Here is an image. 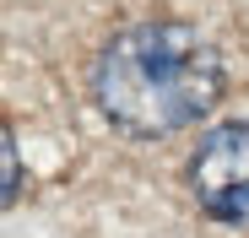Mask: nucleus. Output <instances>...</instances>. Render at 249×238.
<instances>
[{
  "label": "nucleus",
  "mask_w": 249,
  "mask_h": 238,
  "mask_svg": "<svg viewBox=\"0 0 249 238\" xmlns=\"http://www.w3.org/2000/svg\"><path fill=\"white\" fill-rule=\"evenodd\" d=\"M22 189V157H17V136L6 130V201H17Z\"/></svg>",
  "instance_id": "nucleus-3"
},
{
  "label": "nucleus",
  "mask_w": 249,
  "mask_h": 238,
  "mask_svg": "<svg viewBox=\"0 0 249 238\" xmlns=\"http://www.w3.org/2000/svg\"><path fill=\"white\" fill-rule=\"evenodd\" d=\"M228 70L200 27L152 17L114 33L92 60V103L130 136H174L222 103Z\"/></svg>",
  "instance_id": "nucleus-1"
},
{
  "label": "nucleus",
  "mask_w": 249,
  "mask_h": 238,
  "mask_svg": "<svg viewBox=\"0 0 249 238\" xmlns=\"http://www.w3.org/2000/svg\"><path fill=\"white\" fill-rule=\"evenodd\" d=\"M190 189L206 217L249 222V119H228L200 136L190 157Z\"/></svg>",
  "instance_id": "nucleus-2"
}]
</instances>
